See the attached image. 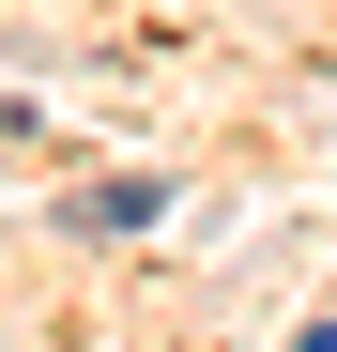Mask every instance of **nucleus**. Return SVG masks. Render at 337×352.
Masks as SVG:
<instances>
[]
</instances>
